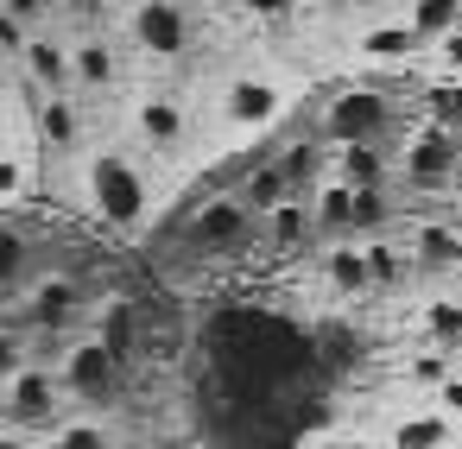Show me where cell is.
Instances as JSON below:
<instances>
[{
  "label": "cell",
  "mask_w": 462,
  "mask_h": 449,
  "mask_svg": "<svg viewBox=\"0 0 462 449\" xmlns=\"http://www.w3.org/2000/svg\"><path fill=\"white\" fill-rule=\"evenodd\" d=\"M152 159L140 152H89L83 165V203L108 222V228H140L152 215V178H146Z\"/></svg>",
  "instance_id": "cell-1"
},
{
  "label": "cell",
  "mask_w": 462,
  "mask_h": 449,
  "mask_svg": "<svg viewBox=\"0 0 462 449\" xmlns=\"http://www.w3.org/2000/svg\"><path fill=\"white\" fill-rule=\"evenodd\" d=\"M399 184L418 190V197H437V190H456L462 184V133L456 127H437V121H418L399 146Z\"/></svg>",
  "instance_id": "cell-2"
},
{
  "label": "cell",
  "mask_w": 462,
  "mask_h": 449,
  "mask_svg": "<svg viewBox=\"0 0 462 449\" xmlns=\"http://www.w3.org/2000/svg\"><path fill=\"white\" fill-rule=\"evenodd\" d=\"M393 121H399V108H393V96H386L380 83H342V89L323 102L317 133H323L329 146H355V140H386Z\"/></svg>",
  "instance_id": "cell-3"
},
{
  "label": "cell",
  "mask_w": 462,
  "mask_h": 449,
  "mask_svg": "<svg viewBox=\"0 0 462 449\" xmlns=\"http://www.w3.org/2000/svg\"><path fill=\"white\" fill-rule=\"evenodd\" d=\"M190 102L178 96V89H140L134 102H127V133H134V146H140V159H178L184 146H190Z\"/></svg>",
  "instance_id": "cell-4"
},
{
  "label": "cell",
  "mask_w": 462,
  "mask_h": 449,
  "mask_svg": "<svg viewBox=\"0 0 462 449\" xmlns=\"http://www.w3.org/2000/svg\"><path fill=\"white\" fill-rule=\"evenodd\" d=\"M247 241H260V215L235 197V190H222V197H203L190 215H184V247L197 253V260H216V253H241Z\"/></svg>",
  "instance_id": "cell-5"
},
{
  "label": "cell",
  "mask_w": 462,
  "mask_h": 449,
  "mask_svg": "<svg viewBox=\"0 0 462 449\" xmlns=\"http://www.w3.org/2000/svg\"><path fill=\"white\" fill-rule=\"evenodd\" d=\"M64 380H58V367H45V361H20L14 367V380L0 386V411H7V424H20V430H58V411H64Z\"/></svg>",
  "instance_id": "cell-6"
},
{
  "label": "cell",
  "mask_w": 462,
  "mask_h": 449,
  "mask_svg": "<svg viewBox=\"0 0 462 449\" xmlns=\"http://www.w3.org/2000/svg\"><path fill=\"white\" fill-rule=\"evenodd\" d=\"M58 380L77 405H115L127 392V361H115L96 335H77L64 354H58Z\"/></svg>",
  "instance_id": "cell-7"
},
{
  "label": "cell",
  "mask_w": 462,
  "mask_h": 449,
  "mask_svg": "<svg viewBox=\"0 0 462 449\" xmlns=\"http://www.w3.org/2000/svg\"><path fill=\"white\" fill-rule=\"evenodd\" d=\"M70 70H77V96L83 102H102L127 83V45L108 32V26H83L70 39Z\"/></svg>",
  "instance_id": "cell-8"
},
{
  "label": "cell",
  "mask_w": 462,
  "mask_h": 449,
  "mask_svg": "<svg viewBox=\"0 0 462 449\" xmlns=\"http://www.w3.org/2000/svg\"><path fill=\"white\" fill-rule=\"evenodd\" d=\"M127 45L140 58H159V64L184 58L190 51V14L178 0H134L127 7Z\"/></svg>",
  "instance_id": "cell-9"
},
{
  "label": "cell",
  "mask_w": 462,
  "mask_h": 449,
  "mask_svg": "<svg viewBox=\"0 0 462 449\" xmlns=\"http://www.w3.org/2000/svg\"><path fill=\"white\" fill-rule=\"evenodd\" d=\"M14 64H20V83H26L32 96H70V89H77L70 39L58 32V20H51V26H32V39H26V51H20Z\"/></svg>",
  "instance_id": "cell-10"
},
{
  "label": "cell",
  "mask_w": 462,
  "mask_h": 449,
  "mask_svg": "<svg viewBox=\"0 0 462 449\" xmlns=\"http://www.w3.org/2000/svg\"><path fill=\"white\" fill-rule=\"evenodd\" d=\"M279 115H285V89H279L273 77H260V70L228 77V89H222V121H228L235 133H266Z\"/></svg>",
  "instance_id": "cell-11"
},
{
  "label": "cell",
  "mask_w": 462,
  "mask_h": 449,
  "mask_svg": "<svg viewBox=\"0 0 462 449\" xmlns=\"http://www.w3.org/2000/svg\"><path fill=\"white\" fill-rule=\"evenodd\" d=\"M32 127H39V146L58 152V159H83L89 152V102L77 89L70 96H39Z\"/></svg>",
  "instance_id": "cell-12"
},
{
  "label": "cell",
  "mask_w": 462,
  "mask_h": 449,
  "mask_svg": "<svg viewBox=\"0 0 462 449\" xmlns=\"http://www.w3.org/2000/svg\"><path fill=\"white\" fill-rule=\"evenodd\" d=\"M329 171L355 190H374V184H399V152L386 140H355V146H329Z\"/></svg>",
  "instance_id": "cell-13"
},
{
  "label": "cell",
  "mask_w": 462,
  "mask_h": 449,
  "mask_svg": "<svg viewBox=\"0 0 462 449\" xmlns=\"http://www.w3.org/2000/svg\"><path fill=\"white\" fill-rule=\"evenodd\" d=\"M26 323L32 329H70L77 323V310H83V285L70 279V272H45V279H32L26 285Z\"/></svg>",
  "instance_id": "cell-14"
},
{
  "label": "cell",
  "mask_w": 462,
  "mask_h": 449,
  "mask_svg": "<svg viewBox=\"0 0 462 449\" xmlns=\"http://www.w3.org/2000/svg\"><path fill=\"white\" fill-rule=\"evenodd\" d=\"M355 58H361V64H380V70H399V64L424 58V39H418V32H411V20L399 14V20L367 26V32L355 39Z\"/></svg>",
  "instance_id": "cell-15"
},
{
  "label": "cell",
  "mask_w": 462,
  "mask_h": 449,
  "mask_svg": "<svg viewBox=\"0 0 462 449\" xmlns=\"http://www.w3.org/2000/svg\"><path fill=\"white\" fill-rule=\"evenodd\" d=\"M317 241V222H310V197H285L273 215H260V247L266 253H304Z\"/></svg>",
  "instance_id": "cell-16"
},
{
  "label": "cell",
  "mask_w": 462,
  "mask_h": 449,
  "mask_svg": "<svg viewBox=\"0 0 462 449\" xmlns=\"http://www.w3.org/2000/svg\"><path fill=\"white\" fill-rule=\"evenodd\" d=\"M273 159H279L291 197H310V190L329 178V140H323V133H298V140H285Z\"/></svg>",
  "instance_id": "cell-17"
},
{
  "label": "cell",
  "mask_w": 462,
  "mask_h": 449,
  "mask_svg": "<svg viewBox=\"0 0 462 449\" xmlns=\"http://www.w3.org/2000/svg\"><path fill=\"white\" fill-rule=\"evenodd\" d=\"M317 272H323V285H329L336 298H367V291H374V279H367V253H361V241H355V234L329 241Z\"/></svg>",
  "instance_id": "cell-18"
},
{
  "label": "cell",
  "mask_w": 462,
  "mask_h": 449,
  "mask_svg": "<svg viewBox=\"0 0 462 449\" xmlns=\"http://www.w3.org/2000/svg\"><path fill=\"white\" fill-rule=\"evenodd\" d=\"M405 247H411V266H424V272H443V279H449V266L462 260V228H449V222L424 215V222H411Z\"/></svg>",
  "instance_id": "cell-19"
},
{
  "label": "cell",
  "mask_w": 462,
  "mask_h": 449,
  "mask_svg": "<svg viewBox=\"0 0 462 449\" xmlns=\"http://www.w3.org/2000/svg\"><path fill=\"white\" fill-rule=\"evenodd\" d=\"M96 342L115 354V361H140V310H134V298H102V310H96Z\"/></svg>",
  "instance_id": "cell-20"
},
{
  "label": "cell",
  "mask_w": 462,
  "mask_h": 449,
  "mask_svg": "<svg viewBox=\"0 0 462 449\" xmlns=\"http://www.w3.org/2000/svg\"><path fill=\"white\" fill-rule=\"evenodd\" d=\"M310 222H317V234H329V241H342V234H355V184H342L336 171L310 190Z\"/></svg>",
  "instance_id": "cell-21"
},
{
  "label": "cell",
  "mask_w": 462,
  "mask_h": 449,
  "mask_svg": "<svg viewBox=\"0 0 462 449\" xmlns=\"http://www.w3.org/2000/svg\"><path fill=\"white\" fill-rule=\"evenodd\" d=\"M361 253H367V279H374V291H399V285L418 272V266H411V247H405L399 234H367Z\"/></svg>",
  "instance_id": "cell-22"
},
{
  "label": "cell",
  "mask_w": 462,
  "mask_h": 449,
  "mask_svg": "<svg viewBox=\"0 0 462 449\" xmlns=\"http://www.w3.org/2000/svg\"><path fill=\"white\" fill-rule=\"evenodd\" d=\"M386 449H456V417L449 411H411L393 424Z\"/></svg>",
  "instance_id": "cell-23"
},
{
  "label": "cell",
  "mask_w": 462,
  "mask_h": 449,
  "mask_svg": "<svg viewBox=\"0 0 462 449\" xmlns=\"http://www.w3.org/2000/svg\"><path fill=\"white\" fill-rule=\"evenodd\" d=\"M418 329H424V342H437V348L462 354V298H456V291H437V298H424V310H418Z\"/></svg>",
  "instance_id": "cell-24"
},
{
  "label": "cell",
  "mask_w": 462,
  "mask_h": 449,
  "mask_svg": "<svg viewBox=\"0 0 462 449\" xmlns=\"http://www.w3.org/2000/svg\"><path fill=\"white\" fill-rule=\"evenodd\" d=\"M254 215H273L285 197H291V184H285V171H279V159H260V165H247V178H241V190H235Z\"/></svg>",
  "instance_id": "cell-25"
},
{
  "label": "cell",
  "mask_w": 462,
  "mask_h": 449,
  "mask_svg": "<svg viewBox=\"0 0 462 449\" xmlns=\"http://www.w3.org/2000/svg\"><path fill=\"white\" fill-rule=\"evenodd\" d=\"M405 20H411V32H418L424 51H430L443 32L462 26V0H405Z\"/></svg>",
  "instance_id": "cell-26"
},
{
  "label": "cell",
  "mask_w": 462,
  "mask_h": 449,
  "mask_svg": "<svg viewBox=\"0 0 462 449\" xmlns=\"http://www.w3.org/2000/svg\"><path fill=\"white\" fill-rule=\"evenodd\" d=\"M386 228H393V184L355 190V241H367V234H386Z\"/></svg>",
  "instance_id": "cell-27"
},
{
  "label": "cell",
  "mask_w": 462,
  "mask_h": 449,
  "mask_svg": "<svg viewBox=\"0 0 462 449\" xmlns=\"http://www.w3.org/2000/svg\"><path fill=\"white\" fill-rule=\"evenodd\" d=\"M456 361H462V354H449V348L424 342V348H418V354L405 361V380H411V386H424V392H437V386H443V380L456 373Z\"/></svg>",
  "instance_id": "cell-28"
},
{
  "label": "cell",
  "mask_w": 462,
  "mask_h": 449,
  "mask_svg": "<svg viewBox=\"0 0 462 449\" xmlns=\"http://www.w3.org/2000/svg\"><path fill=\"white\" fill-rule=\"evenodd\" d=\"M26 266H32V241H26L14 222H0V291L26 285Z\"/></svg>",
  "instance_id": "cell-29"
},
{
  "label": "cell",
  "mask_w": 462,
  "mask_h": 449,
  "mask_svg": "<svg viewBox=\"0 0 462 449\" xmlns=\"http://www.w3.org/2000/svg\"><path fill=\"white\" fill-rule=\"evenodd\" d=\"M424 121L462 133V77H437V83L424 89Z\"/></svg>",
  "instance_id": "cell-30"
},
{
  "label": "cell",
  "mask_w": 462,
  "mask_h": 449,
  "mask_svg": "<svg viewBox=\"0 0 462 449\" xmlns=\"http://www.w3.org/2000/svg\"><path fill=\"white\" fill-rule=\"evenodd\" d=\"M26 342H32V323H26V310L0 316V386H7V380H14V367L26 361Z\"/></svg>",
  "instance_id": "cell-31"
},
{
  "label": "cell",
  "mask_w": 462,
  "mask_h": 449,
  "mask_svg": "<svg viewBox=\"0 0 462 449\" xmlns=\"http://www.w3.org/2000/svg\"><path fill=\"white\" fill-rule=\"evenodd\" d=\"M51 449H115V430L96 424V417H70L51 430Z\"/></svg>",
  "instance_id": "cell-32"
},
{
  "label": "cell",
  "mask_w": 462,
  "mask_h": 449,
  "mask_svg": "<svg viewBox=\"0 0 462 449\" xmlns=\"http://www.w3.org/2000/svg\"><path fill=\"white\" fill-rule=\"evenodd\" d=\"M26 178H32L26 159H20L14 146H0V209H7L14 197H26Z\"/></svg>",
  "instance_id": "cell-33"
},
{
  "label": "cell",
  "mask_w": 462,
  "mask_h": 449,
  "mask_svg": "<svg viewBox=\"0 0 462 449\" xmlns=\"http://www.w3.org/2000/svg\"><path fill=\"white\" fill-rule=\"evenodd\" d=\"M115 14V0H58V20H77V26H102Z\"/></svg>",
  "instance_id": "cell-34"
},
{
  "label": "cell",
  "mask_w": 462,
  "mask_h": 449,
  "mask_svg": "<svg viewBox=\"0 0 462 449\" xmlns=\"http://www.w3.org/2000/svg\"><path fill=\"white\" fill-rule=\"evenodd\" d=\"M430 64H437V77H462V26L430 45Z\"/></svg>",
  "instance_id": "cell-35"
},
{
  "label": "cell",
  "mask_w": 462,
  "mask_h": 449,
  "mask_svg": "<svg viewBox=\"0 0 462 449\" xmlns=\"http://www.w3.org/2000/svg\"><path fill=\"white\" fill-rule=\"evenodd\" d=\"M430 399H437V411H449V417H462V367H456V373H449V380H443V386H437Z\"/></svg>",
  "instance_id": "cell-36"
},
{
  "label": "cell",
  "mask_w": 462,
  "mask_h": 449,
  "mask_svg": "<svg viewBox=\"0 0 462 449\" xmlns=\"http://www.w3.org/2000/svg\"><path fill=\"white\" fill-rule=\"evenodd\" d=\"M449 291H456V298H462V260H456V266H449Z\"/></svg>",
  "instance_id": "cell-37"
},
{
  "label": "cell",
  "mask_w": 462,
  "mask_h": 449,
  "mask_svg": "<svg viewBox=\"0 0 462 449\" xmlns=\"http://www.w3.org/2000/svg\"><path fill=\"white\" fill-rule=\"evenodd\" d=\"M0 449H20V436H7V430H0Z\"/></svg>",
  "instance_id": "cell-38"
}]
</instances>
